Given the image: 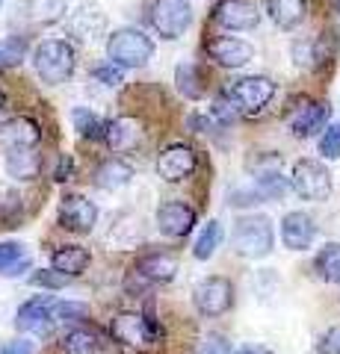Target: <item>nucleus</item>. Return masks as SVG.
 I'll list each match as a JSON object with an SVG mask.
<instances>
[{"label": "nucleus", "mask_w": 340, "mask_h": 354, "mask_svg": "<svg viewBox=\"0 0 340 354\" xmlns=\"http://www.w3.org/2000/svg\"><path fill=\"white\" fill-rule=\"evenodd\" d=\"M30 62L42 83L60 86L65 80H71L74 68H78V53H74V48L65 39H45L33 48Z\"/></svg>", "instance_id": "f257e3e1"}, {"label": "nucleus", "mask_w": 340, "mask_h": 354, "mask_svg": "<svg viewBox=\"0 0 340 354\" xmlns=\"http://www.w3.org/2000/svg\"><path fill=\"white\" fill-rule=\"evenodd\" d=\"M231 248L246 260H263L276 248V230H272V218L260 213L240 216L231 230Z\"/></svg>", "instance_id": "f03ea898"}, {"label": "nucleus", "mask_w": 340, "mask_h": 354, "mask_svg": "<svg viewBox=\"0 0 340 354\" xmlns=\"http://www.w3.org/2000/svg\"><path fill=\"white\" fill-rule=\"evenodd\" d=\"M154 57V41L136 27H118L107 36V59L118 68H142Z\"/></svg>", "instance_id": "7ed1b4c3"}, {"label": "nucleus", "mask_w": 340, "mask_h": 354, "mask_svg": "<svg viewBox=\"0 0 340 354\" xmlns=\"http://www.w3.org/2000/svg\"><path fill=\"white\" fill-rule=\"evenodd\" d=\"M148 21H151V30H154L160 39L175 41L190 30L193 6L186 3V0H151Z\"/></svg>", "instance_id": "20e7f679"}, {"label": "nucleus", "mask_w": 340, "mask_h": 354, "mask_svg": "<svg viewBox=\"0 0 340 354\" xmlns=\"http://www.w3.org/2000/svg\"><path fill=\"white\" fill-rule=\"evenodd\" d=\"M175 274H178V260L172 254L160 251V254H145L139 257L127 272V281L125 286L130 292H142L145 286H154V283H169Z\"/></svg>", "instance_id": "39448f33"}, {"label": "nucleus", "mask_w": 340, "mask_h": 354, "mask_svg": "<svg viewBox=\"0 0 340 354\" xmlns=\"http://www.w3.org/2000/svg\"><path fill=\"white\" fill-rule=\"evenodd\" d=\"M231 304H234V283L222 278V274L202 278L193 286V307L207 319L225 316L228 310H231Z\"/></svg>", "instance_id": "423d86ee"}, {"label": "nucleus", "mask_w": 340, "mask_h": 354, "mask_svg": "<svg viewBox=\"0 0 340 354\" xmlns=\"http://www.w3.org/2000/svg\"><path fill=\"white\" fill-rule=\"evenodd\" d=\"M290 183L302 201H325L332 195V174L320 160H299L293 165Z\"/></svg>", "instance_id": "0eeeda50"}, {"label": "nucleus", "mask_w": 340, "mask_h": 354, "mask_svg": "<svg viewBox=\"0 0 340 354\" xmlns=\"http://www.w3.org/2000/svg\"><path fill=\"white\" fill-rule=\"evenodd\" d=\"M53 295H33L15 310V328L24 330L30 337H48L53 325H57V313H53Z\"/></svg>", "instance_id": "6e6552de"}, {"label": "nucleus", "mask_w": 340, "mask_h": 354, "mask_svg": "<svg viewBox=\"0 0 340 354\" xmlns=\"http://www.w3.org/2000/svg\"><path fill=\"white\" fill-rule=\"evenodd\" d=\"M228 95L234 97V104L240 106V113H260L272 97H276V83L269 77H240L228 86Z\"/></svg>", "instance_id": "1a4fd4ad"}, {"label": "nucleus", "mask_w": 340, "mask_h": 354, "mask_svg": "<svg viewBox=\"0 0 340 354\" xmlns=\"http://www.w3.org/2000/svg\"><path fill=\"white\" fill-rule=\"evenodd\" d=\"M60 225L71 234H92L98 225V204L80 192H65L60 198Z\"/></svg>", "instance_id": "9d476101"}, {"label": "nucleus", "mask_w": 340, "mask_h": 354, "mask_svg": "<svg viewBox=\"0 0 340 354\" xmlns=\"http://www.w3.org/2000/svg\"><path fill=\"white\" fill-rule=\"evenodd\" d=\"M109 334L130 351H145L154 342V328L142 313H118L109 325Z\"/></svg>", "instance_id": "9b49d317"}, {"label": "nucleus", "mask_w": 340, "mask_h": 354, "mask_svg": "<svg viewBox=\"0 0 340 354\" xmlns=\"http://www.w3.org/2000/svg\"><path fill=\"white\" fill-rule=\"evenodd\" d=\"M213 21L225 30L246 32L260 24V9L255 0H219L213 6Z\"/></svg>", "instance_id": "f8f14e48"}, {"label": "nucleus", "mask_w": 340, "mask_h": 354, "mask_svg": "<svg viewBox=\"0 0 340 354\" xmlns=\"http://www.w3.org/2000/svg\"><path fill=\"white\" fill-rule=\"evenodd\" d=\"M204 50L216 65L222 68H243L255 59V48L246 41V39H237V36H216V39H207L204 41Z\"/></svg>", "instance_id": "ddd939ff"}, {"label": "nucleus", "mask_w": 340, "mask_h": 354, "mask_svg": "<svg viewBox=\"0 0 340 354\" xmlns=\"http://www.w3.org/2000/svg\"><path fill=\"white\" fill-rule=\"evenodd\" d=\"M42 142V127L27 115L6 118L0 124V151H33Z\"/></svg>", "instance_id": "4468645a"}, {"label": "nucleus", "mask_w": 340, "mask_h": 354, "mask_svg": "<svg viewBox=\"0 0 340 354\" xmlns=\"http://www.w3.org/2000/svg\"><path fill=\"white\" fill-rule=\"evenodd\" d=\"M325 121H328V106L302 97V101L290 109L287 127L293 130L296 139H311V136H316V133H323L328 127Z\"/></svg>", "instance_id": "2eb2a0df"}, {"label": "nucleus", "mask_w": 340, "mask_h": 354, "mask_svg": "<svg viewBox=\"0 0 340 354\" xmlns=\"http://www.w3.org/2000/svg\"><path fill=\"white\" fill-rule=\"evenodd\" d=\"M154 225H157V230L163 236L184 239L195 227V209L190 204H184V201H166V204L157 207Z\"/></svg>", "instance_id": "dca6fc26"}, {"label": "nucleus", "mask_w": 340, "mask_h": 354, "mask_svg": "<svg viewBox=\"0 0 340 354\" xmlns=\"http://www.w3.org/2000/svg\"><path fill=\"white\" fill-rule=\"evenodd\" d=\"M69 32L80 41H95L107 30V12L95 0H83V3L69 15Z\"/></svg>", "instance_id": "f3484780"}, {"label": "nucleus", "mask_w": 340, "mask_h": 354, "mask_svg": "<svg viewBox=\"0 0 340 354\" xmlns=\"http://www.w3.org/2000/svg\"><path fill=\"white\" fill-rule=\"evenodd\" d=\"M195 165L199 160H195V151L190 145H169L157 157V174L166 183H181L195 171Z\"/></svg>", "instance_id": "a211bd4d"}, {"label": "nucleus", "mask_w": 340, "mask_h": 354, "mask_svg": "<svg viewBox=\"0 0 340 354\" xmlns=\"http://www.w3.org/2000/svg\"><path fill=\"white\" fill-rule=\"evenodd\" d=\"M316 239V225L308 213H302V209H293L281 218V242L284 248L290 251H308Z\"/></svg>", "instance_id": "6ab92c4d"}, {"label": "nucleus", "mask_w": 340, "mask_h": 354, "mask_svg": "<svg viewBox=\"0 0 340 354\" xmlns=\"http://www.w3.org/2000/svg\"><path fill=\"white\" fill-rule=\"evenodd\" d=\"M142 124L130 115H118L113 121H107V130H104V142L109 151L116 153H125V151H134L136 145H142Z\"/></svg>", "instance_id": "aec40b11"}, {"label": "nucleus", "mask_w": 340, "mask_h": 354, "mask_svg": "<svg viewBox=\"0 0 340 354\" xmlns=\"http://www.w3.org/2000/svg\"><path fill=\"white\" fill-rule=\"evenodd\" d=\"M33 269V254L21 242H0V278H18Z\"/></svg>", "instance_id": "412c9836"}, {"label": "nucleus", "mask_w": 340, "mask_h": 354, "mask_svg": "<svg viewBox=\"0 0 340 354\" xmlns=\"http://www.w3.org/2000/svg\"><path fill=\"white\" fill-rule=\"evenodd\" d=\"M92 263V254L86 251L83 245H62L51 254V269H57L62 274H69V278H78L89 269Z\"/></svg>", "instance_id": "4be33fe9"}, {"label": "nucleus", "mask_w": 340, "mask_h": 354, "mask_svg": "<svg viewBox=\"0 0 340 354\" xmlns=\"http://www.w3.org/2000/svg\"><path fill=\"white\" fill-rule=\"evenodd\" d=\"M130 180H134V169H130L125 160H118V157L104 160L101 165H98V171H95V183L101 186L104 192H118V189H125Z\"/></svg>", "instance_id": "5701e85b"}, {"label": "nucleus", "mask_w": 340, "mask_h": 354, "mask_svg": "<svg viewBox=\"0 0 340 354\" xmlns=\"http://www.w3.org/2000/svg\"><path fill=\"white\" fill-rule=\"evenodd\" d=\"M269 18L281 30H296L308 15V0H269L267 3Z\"/></svg>", "instance_id": "b1692460"}, {"label": "nucleus", "mask_w": 340, "mask_h": 354, "mask_svg": "<svg viewBox=\"0 0 340 354\" xmlns=\"http://www.w3.org/2000/svg\"><path fill=\"white\" fill-rule=\"evenodd\" d=\"M62 354H104V342L92 328H71L62 337Z\"/></svg>", "instance_id": "393cba45"}, {"label": "nucleus", "mask_w": 340, "mask_h": 354, "mask_svg": "<svg viewBox=\"0 0 340 354\" xmlns=\"http://www.w3.org/2000/svg\"><path fill=\"white\" fill-rule=\"evenodd\" d=\"M314 272L325 283H340V242H325L314 257Z\"/></svg>", "instance_id": "a878e982"}, {"label": "nucleus", "mask_w": 340, "mask_h": 354, "mask_svg": "<svg viewBox=\"0 0 340 354\" xmlns=\"http://www.w3.org/2000/svg\"><path fill=\"white\" fill-rule=\"evenodd\" d=\"M39 169H42V160H39L36 148L6 153V171H9V177H15V180H33V177L39 174Z\"/></svg>", "instance_id": "bb28decb"}, {"label": "nucleus", "mask_w": 340, "mask_h": 354, "mask_svg": "<svg viewBox=\"0 0 340 354\" xmlns=\"http://www.w3.org/2000/svg\"><path fill=\"white\" fill-rule=\"evenodd\" d=\"M175 86H178V92L184 97H190V101L204 97V77L199 71V65H193V62H181L178 68H175Z\"/></svg>", "instance_id": "cd10ccee"}, {"label": "nucleus", "mask_w": 340, "mask_h": 354, "mask_svg": "<svg viewBox=\"0 0 340 354\" xmlns=\"http://www.w3.org/2000/svg\"><path fill=\"white\" fill-rule=\"evenodd\" d=\"M255 189L263 195V201H281L293 189V183H290V177L281 174V169H272V171L255 174Z\"/></svg>", "instance_id": "c85d7f7f"}, {"label": "nucleus", "mask_w": 340, "mask_h": 354, "mask_svg": "<svg viewBox=\"0 0 340 354\" xmlns=\"http://www.w3.org/2000/svg\"><path fill=\"white\" fill-rule=\"evenodd\" d=\"M69 12V0H27V18L33 24H57Z\"/></svg>", "instance_id": "c756f323"}, {"label": "nucleus", "mask_w": 340, "mask_h": 354, "mask_svg": "<svg viewBox=\"0 0 340 354\" xmlns=\"http://www.w3.org/2000/svg\"><path fill=\"white\" fill-rule=\"evenodd\" d=\"M222 239H225L222 225H219L216 218H211V221H207V225L202 227L199 239H195V245H193V257H195V260H211L213 254L219 251V245H222Z\"/></svg>", "instance_id": "7c9ffc66"}, {"label": "nucleus", "mask_w": 340, "mask_h": 354, "mask_svg": "<svg viewBox=\"0 0 340 354\" xmlns=\"http://www.w3.org/2000/svg\"><path fill=\"white\" fill-rule=\"evenodd\" d=\"M71 124L80 136H89V139H98V136L104 139V130H107V124H101V118H98L89 106H74L71 109Z\"/></svg>", "instance_id": "2f4dec72"}, {"label": "nucleus", "mask_w": 340, "mask_h": 354, "mask_svg": "<svg viewBox=\"0 0 340 354\" xmlns=\"http://www.w3.org/2000/svg\"><path fill=\"white\" fill-rule=\"evenodd\" d=\"M27 59V39L24 36H6L0 39V68H15Z\"/></svg>", "instance_id": "473e14b6"}, {"label": "nucleus", "mask_w": 340, "mask_h": 354, "mask_svg": "<svg viewBox=\"0 0 340 354\" xmlns=\"http://www.w3.org/2000/svg\"><path fill=\"white\" fill-rule=\"evenodd\" d=\"M316 151H320L323 160H340V121H332V124L320 133Z\"/></svg>", "instance_id": "72a5a7b5"}, {"label": "nucleus", "mask_w": 340, "mask_h": 354, "mask_svg": "<svg viewBox=\"0 0 340 354\" xmlns=\"http://www.w3.org/2000/svg\"><path fill=\"white\" fill-rule=\"evenodd\" d=\"M53 313H57L60 322L78 325V322H86V319L92 316V310H89V304H83V301H60L57 307H53Z\"/></svg>", "instance_id": "f704fd0d"}, {"label": "nucleus", "mask_w": 340, "mask_h": 354, "mask_svg": "<svg viewBox=\"0 0 340 354\" xmlns=\"http://www.w3.org/2000/svg\"><path fill=\"white\" fill-rule=\"evenodd\" d=\"M30 283L39 286V290L57 292V290H62V286L69 283V274H62V272H57V269H39V272L30 274Z\"/></svg>", "instance_id": "c9c22d12"}, {"label": "nucleus", "mask_w": 340, "mask_h": 354, "mask_svg": "<svg viewBox=\"0 0 340 354\" xmlns=\"http://www.w3.org/2000/svg\"><path fill=\"white\" fill-rule=\"evenodd\" d=\"M211 115L219 121V124H231V121L240 115V106L234 104V97L231 95H219L216 101H213V106H211Z\"/></svg>", "instance_id": "e433bc0d"}, {"label": "nucleus", "mask_w": 340, "mask_h": 354, "mask_svg": "<svg viewBox=\"0 0 340 354\" xmlns=\"http://www.w3.org/2000/svg\"><path fill=\"white\" fill-rule=\"evenodd\" d=\"M195 354H234V348L222 334H207V337H202L199 346H195Z\"/></svg>", "instance_id": "4c0bfd02"}, {"label": "nucleus", "mask_w": 340, "mask_h": 354, "mask_svg": "<svg viewBox=\"0 0 340 354\" xmlns=\"http://www.w3.org/2000/svg\"><path fill=\"white\" fill-rule=\"evenodd\" d=\"M293 59L299 68H314L316 65V44L314 41H296L293 44Z\"/></svg>", "instance_id": "58836bf2"}, {"label": "nucleus", "mask_w": 340, "mask_h": 354, "mask_svg": "<svg viewBox=\"0 0 340 354\" xmlns=\"http://www.w3.org/2000/svg\"><path fill=\"white\" fill-rule=\"evenodd\" d=\"M125 68H118V65H113V62H107V65H98V68L92 71V77L98 83H104V86H122V80H125V74H122Z\"/></svg>", "instance_id": "ea45409f"}, {"label": "nucleus", "mask_w": 340, "mask_h": 354, "mask_svg": "<svg viewBox=\"0 0 340 354\" xmlns=\"http://www.w3.org/2000/svg\"><path fill=\"white\" fill-rule=\"evenodd\" d=\"M263 201V195L251 186V189H234L228 192V207H255Z\"/></svg>", "instance_id": "a19ab883"}, {"label": "nucleus", "mask_w": 340, "mask_h": 354, "mask_svg": "<svg viewBox=\"0 0 340 354\" xmlns=\"http://www.w3.org/2000/svg\"><path fill=\"white\" fill-rule=\"evenodd\" d=\"M0 354H36V342L27 339V337H18V339H9L0 346Z\"/></svg>", "instance_id": "79ce46f5"}, {"label": "nucleus", "mask_w": 340, "mask_h": 354, "mask_svg": "<svg viewBox=\"0 0 340 354\" xmlns=\"http://www.w3.org/2000/svg\"><path fill=\"white\" fill-rule=\"evenodd\" d=\"M320 351L323 354H340V325H332L320 339Z\"/></svg>", "instance_id": "37998d69"}, {"label": "nucleus", "mask_w": 340, "mask_h": 354, "mask_svg": "<svg viewBox=\"0 0 340 354\" xmlns=\"http://www.w3.org/2000/svg\"><path fill=\"white\" fill-rule=\"evenodd\" d=\"M71 174H74V160H71V153H60L57 169H53V180L65 183V180H71Z\"/></svg>", "instance_id": "c03bdc74"}, {"label": "nucleus", "mask_w": 340, "mask_h": 354, "mask_svg": "<svg viewBox=\"0 0 340 354\" xmlns=\"http://www.w3.org/2000/svg\"><path fill=\"white\" fill-rule=\"evenodd\" d=\"M240 354H272L269 348H263V346H249V348H243Z\"/></svg>", "instance_id": "a18cd8bd"}, {"label": "nucleus", "mask_w": 340, "mask_h": 354, "mask_svg": "<svg viewBox=\"0 0 340 354\" xmlns=\"http://www.w3.org/2000/svg\"><path fill=\"white\" fill-rule=\"evenodd\" d=\"M3 109H6V95L0 92V115H3Z\"/></svg>", "instance_id": "49530a36"}, {"label": "nucleus", "mask_w": 340, "mask_h": 354, "mask_svg": "<svg viewBox=\"0 0 340 354\" xmlns=\"http://www.w3.org/2000/svg\"><path fill=\"white\" fill-rule=\"evenodd\" d=\"M0 6H3V0H0Z\"/></svg>", "instance_id": "de8ad7c7"}, {"label": "nucleus", "mask_w": 340, "mask_h": 354, "mask_svg": "<svg viewBox=\"0 0 340 354\" xmlns=\"http://www.w3.org/2000/svg\"><path fill=\"white\" fill-rule=\"evenodd\" d=\"M337 6H340V0H337Z\"/></svg>", "instance_id": "09e8293b"}]
</instances>
